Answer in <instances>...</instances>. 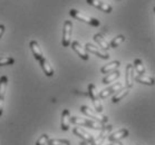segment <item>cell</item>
I'll return each mask as SVG.
<instances>
[{
  "label": "cell",
  "mask_w": 155,
  "mask_h": 145,
  "mask_svg": "<svg viewBox=\"0 0 155 145\" xmlns=\"http://www.w3.org/2000/svg\"><path fill=\"white\" fill-rule=\"evenodd\" d=\"M69 15H71L73 18L79 20V21H83V22H85V24H88V25L93 26V27H98L99 24H101L98 19L89 17V16L83 14L81 11L76 10V9H71V10H69Z\"/></svg>",
  "instance_id": "cell-1"
},
{
  "label": "cell",
  "mask_w": 155,
  "mask_h": 145,
  "mask_svg": "<svg viewBox=\"0 0 155 145\" xmlns=\"http://www.w3.org/2000/svg\"><path fill=\"white\" fill-rule=\"evenodd\" d=\"M71 123L76 124V125H81V126H86V127H91L93 130H103L105 124H102L94 120H88V118H79V117H71Z\"/></svg>",
  "instance_id": "cell-2"
},
{
  "label": "cell",
  "mask_w": 155,
  "mask_h": 145,
  "mask_svg": "<svg viewBox=\"0 0 155 145\" xmlns=\"http://www.w3.org/2000/svg\"><path fill=\"white\" fill-rule=\"evenodd\" d=\"M81 112L83 114H85L86 116L89 117V118H92V120H97V122H99V123H102V124H106L108 122V116L102 115L101 113H97V112H95L94 110H92L91 107L86 106V105L81 106Z\"/></svg>",
  "instance_id": "cell-3"
},
{
  "label": "cell",
  "mask_w": 155,
  "mask_h": 145,
  "mask_svg": "<svg viewBox=\"0 0 155 145\" xmlns=\"http://www.w3.org/2000/svg\"><path fill=\"white\" fill-rule=\"evenodd\" d=\"M88 94H89V97L92 98L93 104L95 106V110L97 113H102L103 112V105L101 101H99V93L97 92V88L94 84H89L88 85Z\"/></svg>",
  "instance_id": "cell-4"
},
{
  "label": "cell",
  "mask_w": 155,
  "mask_h": 145,
  "mask_svg": "<svg viewBox=\"0 0 155 145\" xmlns=\"http://www.w3.org/2000/svg\"><path fill=\"white\" fill-rule=\"evenodd\" d=\"M71 34H73V22L71 20H66L64 22L63 28V39L61 44L64 47H68L71 43Z\"/></svg>",
  "instance_id": "cell-5"
},
{
  "label": "cell",
  "mask_w": 155,
  "mask_h": 145,
  "mask_svg": "<svg viewBox=\"0 0 155 145\" xmlns=\"http://www.w3.org/2000/svg\"><path fill=\"white\" fill-rule=\"evenodd\" d=\"M7 84H8V77L7 76H1V77H0V116L4 113L5 95H6Z\"/></svg>",
  "instance_id": "cell-6"
},
{
  "label": "cell",
  "mask_w": 155,
  "mask_h": 145,
  "mask_svg": "<svg viewBox=\"0 0 155 145\" xmlns=\"http://www.w3.org/2000/svg\"><path fill=\"white\" fill-rule=\"evenodd\" d=\"M112 126L110 125H105L104 126V128L103 130H101V133H99L98 137L94 138L92 142H91V145H102L104 142H105V140L107 138V136H108V134L110 133V131H112Z\"/></svg>",
  "instance_id": "cell-7"
},
{
  "label": "cell",
  "mask_w": 155,
  "mask_h": 145,
  "mask_svg": "<svg viewBox=\"0 0 155 145\" xmlns=\"http://www.w3.org/2000/svg\"><path fill=\"white\" fill-rule=\"evenodd\" d=\"M85 49H86L87 53L94 54V55H96V56L99 57V58H102V59H108L109 58L108 53H106L105 50H103V49H99L98 47L94 46V45H92V44H89V43L86 44Z\"/></svg>",
  "instance_id": "cell-8"
},
{
  "label": "cell",
  "mask_w": 155,
  "mask_h": 145,
  "mask_svg": "<svg viewBox=\"0 0 155 145\" xmlns=\"http://www.w3.org/2000/svg\"><path fill=\"white\" fill-rule=\"evenodd\" d=\"M86 2L88 5L93 6V7L98 8V9H101V10L106 12V14H110L112 10H113V8H112L110 5L107 4V2H104V1H101V0H86Z\"/></svg>",
  "instance_id": "cell-9"
},
{
  "label": "cell",
  "mask_w": 155,
  "mask_h": 145,
  "mask_svg": "<svg viewBox=\"0 0 155 145\" xmlns=\"http://www.w3.org/2000/svg\"><path fill=\"white\" fill-rule=\"evenodd\" d=\"M71 48L76 51V54L81 57V59H84V60L89 59V55H88V53L86 51L85 47L81 46V44L79 43V41H73V43H71Z\"/></svg>",
  "instance_id": "cell-10"
},
{
  "label": "cell",
  "mask_w": 155,
  "mask_h": 145,
  "mask_svg": "<svg viewBox=\"0 0 155 145\" xmlns=\"http://www.w3.org/2000/svg\"><path fill=\"white\" fill-rule=\"evenodd\" d=\"M71 112L69 110H64L63 113H61V124H60V128H61V131H68L69 127H71Z\"/></svg>",
  "instance_id": "cell-11"
},
{
  "label": "cell",
  "mask_w": 155,
  "mask_h": 145,
  "mask_svg": "<svg viewBox=\"0 0 155 145\" xmlns=\"http://www.w3.org/2000/svg\"><path fill=\"white\" fill-rule=\"evenodd\" d=\"M120 88H123L122 83H116V84H114V85H112L110 87L104 89V91H102V92L99 93V98H106V97H108L109 95L115 94V93H116L117 91H120Z\"/></svg>",
  "instance_id": "cell-12"
},
{
  "label": "cell",
  "mask_w": 155,
  "mask_h": 145,
  "mask_svg": "<svg viewBox=\"0 0 155 145\" xmlns=\"http://www.w3.org/2000/svg\"><path fill=\"white\" fill-rule=\"evenodd\" d=\"M73 132H74V134L76 135V136L81 138V141L91 143V142L94 140V136H93L92 134H89L88 132H86L85 130H83V128H81V127H75L74 130H73Z\"/></svg>",
  "instance_id": "cell-13"
},
{
  "label": "cell",
  "mask_w": 155,
  "mask_h": 145,
  "mask_svg": "<svg viewBox=\"0 0 155 145\" xmlns=\"http://www.w3.org/2000/svg\"><path fill=\"white\" fill-rule=\"evenodd\" d=\"M125 83L127 88H132L134 85V68L133 65L128 64L126 66V75H125Z\"/></svg>",
  "instance_id": "cell-14"
},
{
  "label": "cell",
  "mask_w": 155,
  "mask_h": 145,
  "mask_svg": "<svg viewBox=\"0 0 155 145\" xmlns=\"http://www.w3.org/2000/svg\"><path fill=\"white\" fill-rule=\"evenodd\" d=\"M29 47H30V49H31L32 54H34V57H35L36 60H41L44 58V55H42V50L39 46L38 41H36V40H31L30 44H29Z\"/></svg>",
  "instance_id": "cell-15"
},
{
  "label": "cell",
  "mask_w": 155,
  "mask_h": 145,
  "mask_svg": "<svg viewBox=\"0 0 155 145\" xmlns=\"http://www.w3.org/2000/svg\"><path fill=\"white\" fill-rule=\"evenodd\" d=\"M39 63H40V67H41L42 71L45 73L46 76H48V77L53 76L54 75V68H53V66L50 65L49 61H48L45 57H44L41 60H39Z\"/></svg>",
  "instance_id": "cell-16"
},
{
  "label": "cell",
  "mask_w": 155,
  "mask_h": 145,
  "mask_svg": "<svg viewBox=\"0 0 155 145\" xmlns=\"http://www.w3.org/2000/svg\"><path fill=\"white\" fill-rule=\"evenodd\" d=\"M127 136H128V131H127L126 128H122L120 131H117L116 133H114V134L110 135L108 137V141L120 142V140H123V138L127 137Z\"/></svg>",
  "instance_id": "cell-17"
},
{
  "label": "cell",
  "mask_w": 155,
  "mask_h": 145,
  "mask_svg": "<svg viewBox=\"0 0 155 145\" xmlns=\"http://www.w3.org/2000/svg\"><path fill=\"white\" fill-rule=\"evenodd\" d=\"M134 81L148 86H153L155 84L154 78L151 77V76H146V75H136V76H134Z\"/></svg>",
  "instance_id": "cell-18"
},
{
  "label": "cell",
  "mask_w": 155,
  "mask_h": 145,
  "mask_svg": "<svg viewBox=\"0 0 155 145\" xmlns=\"http://www.w3.org/2000/svg\"><path fill=\"white\" fill-rule=\"evenodd\" d=\"M120 63L118 60H114L112 63H109V64L105 65V66H103L101 68V71H102L103 74H108V73H112V71H116L117 68L120 67Z\"/></svg>",
  "instance_id": "cell-19"
},
{
  "label": "cell",
  "mask_w": 155,
  "mask_h": 145,
  "mask_svg": "<svg viewBox=\"0 0 155 145\" xmlns=\"http://www.w3.org/2000/svg\"><path fill=\"white\" fill-rule=\"evenodd\" d=\"M120 73L118 71H112V73H108L107 74V76H105V77L103 78V84H110V83H114V81H116L117 78L120 77Z\"/></svg>",
  "instance_id": "cell-20"
},
{
  "label": "cell",
  "mask_w": 155,
  "mask_h": 145,
  "mask_svg": "<svg viewBox=\"0 0 155 145\" xmlns=\"http://www.w3.org/2000/svg\"><path fill=\"white\" fill-rule=\"evenodd\" d=\"M94 40L98 44V46L101 47L103 50H108L109 49V44L106 41L105 38H104L101 34H96V35L94 36Z\"/></svg>",
  "instance_id": "cell-21"
},
{
  "label": "cell",
  "mask_w": 155,
  "mask_h": 145,
  "mask_svg": "<svg viewBox=\"0 0 155 145\" xmlns=\"http://www.w3.org/2000/svg\"><path fill=\"white\" fill-rule=\"evenodd\" d=\"M127 94H128V88H120V91H117V92L115 93V95L113 96V103L116 104V103L120 102Z\"/></svg>",
  "instance_id": "cell-22"
},
{
  "label": "cell",
  "mask_w": 155,
  "mask_h": 145,
  "mask_svg": "<svg viewBox=\"0 0 155 145\" xmlns=\"http://www.w3.org/2000/svg\"><path fill=\"white\" fill-rule=\"evenodd\" d=\"M133 68L137 71L138 75H144L145 74V66L143 65V61L141 59H135L134 64H133Z\"/></svg>",
  "instance_id": "cell-23"
},
{
  "label": "cell",
  "mask_w": 155,
  "mask_h": 145,
  "mask_svg": "<svg viewBox=\"0 0 155 145\" xmlns=\"http://www.w3.org/2000/svg\"><path fill=\"white\" fill-rule=\"evenodd\" d=\"M124 40H125V37H124L123 35L116 36L115 38H113V40L110 41V44H109V48H116V47H118L120 44L123 43Z\"/></svg>",
  "instance_id": "cell-24"
},
{
  "label": "cell",
  "mask_w": 155,
  "mask_h": 145,
  "mask_svg": "<svg viewBox=\"0 0 155 145\" xmlns=\"http://www.w3.org/2000/svg\"><path fill=\"white\" fill-rule=\"evenodd\" d=\"M47 145H71V142L68 140H58V138H53L49 140Z\"/></svg>",
  "instance_id": "cell-25"
},
{
  "label": "cell",
  "mask_w": 155,
  "mask_h": 145,
  "mask_svg": "<svg viewBox=\"0 0 155 145\" xmlns=\"http://www.w3.org/2000/svg\"><path fill=\"white\" fill-rule=\"evenodd\" d=\"M14 63H15V59L12 57H1V58H0V66L12 65Z\"/></svg>",
  "instance_id": "cell-26"
},
{
  "label": "cell",
  "mask_w": 155,
  "mask_h": 145,
  "mask_svg": "<svg viewBox=\"0 0 155 145\" xmlns=\"http://www.w3.org/2000/svg\"><path fill=\"white\" fill-rule=\"evenodd\" d=\"M49 141V137H48V135L47 134H42L40 137L38 138V141L36 142V145H47Z\"/></svg>",
  "instance_id": "cell-27"
},
{
  "label": "cell",
  "mask_w": 155,
  "mask_h": 145,
  "mask_svg": "<svg viewBox=\"0 0 155 145\" xmlns=\"http://www.w3.org/2000/svg\"><path fill=\"white\" fill-rule=\"evenodd\" d=\"M4 32H5V26L4 25H0V38L2 37Z\"/></svg>",
  "instance_id": "cell-28"
},
{
  "label": "cell",
  "mask_w": 155,
  "mask_h": 145,
  "mask_svg": "<svg viewBox=\"0 0 155 145\" xmlns=\"http://www.w3.org/2000/svg\"><path fill=\"white\" fill-rule=\"evenodd\" d=\"M79 145H88V143H87V142H85V141H81Z\"/></svg>",
  "instance_id": "cell-29"
},
{
  "label": "cell",
  "mask_w": 155,
  "mask_h": 145,
  "mask_svg": "<svg viewBox=\"0 0 155 145\" xmlns=\"http://www.w3.org/2000/svg\"><path fill=\"white\" fill-rule=\"evenodd\" d=\"M109 145H123L120 142H115V143H113V144H109Z\"/></svg>",
  "instance_id": "cell-30"
}]
</instances>
